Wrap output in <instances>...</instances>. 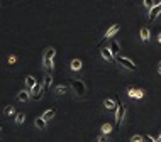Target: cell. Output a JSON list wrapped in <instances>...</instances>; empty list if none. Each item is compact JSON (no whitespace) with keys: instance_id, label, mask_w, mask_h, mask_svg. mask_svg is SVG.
<instances>
[{"instance_id":"obj_16","label":"cell","mask_w":161,"mask_h":142,"mask_svg":"<svg viewBox=\"0 0 161 142\" xmlns=\"http://www.w3.org/2000/svg\"><path fill=\"white\" fill-rule=\"evenodd\" d=\"M159 14H161V5H159V3H156V5H154V8L149 12V20H151V22H153V20H156V19H158V15H159Z\"/></svg>"},{"instance_id":"obj_10","label":"cell","mask_w":161,"mask_h":142,"mask_svg":"<svg viewBox=\"0 0 161 142\" xmlns=\"http://www.w3.org/2000/svg\"><path fill=\"white\" fill-rule=\"evenodd\" d=\"M139 39L141 42H149L151 41V31L147 27H142L141 31H139Z\"/></svg>"},{"instance_id":"obj_5","label":"cell","mask_w":161,"mask_h":142,"mask_svg":"<svg viewBox=\"0 0 161 142\" xmlns=\"http://www.w3.org/2000/svg\"><path fill=\"white\" fill-rule=\"evenodd\" d=\"M125 93H127L129 98H134V100H141L144 97V90L137 88V87H127L125 88Z\"/></svg>"},{"instance_id":"obj_27","label":"cell","mask_w":161,"mask_h":142,"mask_svg":"<svg viewBox=\"0 0 161 142\" xmlns=\"http://www.w3.org/2000/svg\"><path fill=\"white\" fill-rule=\"evenodd\" d=\"M144 142H156V140H154L151 135H146V137H144Z\"/></svg>"},{"instance_id":"obj_20","label":"cell","mask_w":161,"mask_h":142,"mask_svg":"<svg viewBox=\"0 0 161 142\" xmlns=\"http://www.w3.org/2000/svg\"><path fill=\"white\" fill-rule=\"evenodd\" d=\"M156 5V0H142V7L146 8L147 12H151Z\"/></svg>"},{"instance_id":"obj_15","label":"cell","mask_w":161,"mask_h":142,"mask_svg":"<svg viewBox=\"0 0 161 142\" xmlns=\"http://www.w3.org/2000/svg\"><path fill=\"white\" fill-rule=\"evenodd\" d=\"M69 68H71V71H81L83 70V63H81V59H73L71 63H69Z\"/></svg>"},{"instance_id":"obj_28","label":"cell","mask_w":161,"mask_h":142,"mask_svg":"<svg viewBox=\"0 0 161 142\" xmlns=\"http://www.w3.org/2000/svg\"><path fill=\"white\" fill-rule=\"evenodd\" d=\"M156 39H158V44H161V32L158 34V37H156Z\"/></svg>"},{"instance_id":"obj_19","label":"cell","mask_w":161,"mask_h":142,"mask_svg":"<svg viewBox=\"0 0 161 142\" xmlns=\"http://www.w3.org/2000/svg\"><path fill=\"white\" fill-rule=\"evenodd\" d=\"M51 81H53V75H46L44 80H42V88H44V93H47V90L51 87Z\"/></svg>"},{"instance_id":"obj_21","label":"cell","mask_w":161,"mask_h":142,"mask_svg":"<svg viewBox=\"0 0 161 142\" xmlns=\"http://www.w3.org/2000/svg\"><path fill=\"white\" fill-rule=\"evenodd\" d=\"M93 142H112L110 135H105V134H98L97 137L93 139Z\"/></svg>"},{"instance_id":"obj_14","label":"cell","mask_w":161,"mask_h":142,"mask_svg":"<svg viewBox=\"0 0 161 142\" xmlns=\"http://www.w3.org/2000/svg\"><path fill=\"white\" fill-rule=\"evenodd\" d=\"M34 127L39 129V130H46V127H47V122L42 117H36L34 118Z\"/></svg>"},{"instance_id":"obj_13","label":"cell","mask_w":161,"mask_h":142,"mask_svg":"<svg viewBox=\"0 0 161 142\" xmlns=\"http://www.w3.org/2000/svg\"><path fill=\"white\" fill-rule=\"evenodd\" d=\"M53 92L58 95V97H61V95H66L68 92H71V90H69V87H66V85H56L53 88Z\"/></svg>"},{"instance_id":"obj_29","label":"cell","mask_w":161,"mask_h":142,"mask_svg":"<svg viewBox=\"0 0 161 142\" xmlns=\"http://www.w3.org/2000/svg\"><path fill=\"white\" fill-rule=\"evenodd\" d=\"M158 73H159V75H161V61L158 63Z\"/></svg>"},{"instance_id":"obj_25","label":"cell","mask_w":161,"mask_h":142,"mask_svg":"<svg viewBox=\"0 0 161 142\" xmlns=\"http://www.w3.org/2000/svg\"><path fill=\"white\" fill-rule=\"evenodd\" d=\"M130 142H144V137H142L141 134H134L132 137H130Z\"/></svg>"},{"instance_id":"obj_2","label":"cell","mask_w":161,"mask_h":142,"mask_svg":"<svg viewBox=\"0 0 161 142\" xmlns=\"http://www.w3.org/2000/svg\"><path fill=\"white\" fill-rule=\"evenodd\" d=\"M54 56H56L54 47H46L44 53H42V68H44L46 75H53L54 71Z\"/></svg>"},{"instance_id":"obj_22","label":"cell","mask_w":161,"mask_h":142,"mask_svg":"<svg viewBox=\"0 0 161 142\" xmlns=\"http://www.w3.org/2000/svg\"><path fill=\"white\" fill-rule=\"evenodd\" d=\"M24 118H25V113H24V112H19V113L15 115V125H22Z\"/></svg>"},{"instance_id":"obj_8","label":"cell","mask_w":161,"mask_h":142,"mask_svg":"<svg viewBox=\"0 0 161 142\" xmlns=\"http://www.w3.org/2000/svg\"><path fill=\"white\" fill-rule=\"evenodd\" d=\"M119 31H120V25H119V24H112L110 27L105 31V39H110V41H112V37H114Z\"/></svg>"},{"instance_id":"obj_26","label":"cell","mask_w":161,"mask_h":142,"mask_svg":"<svg viewBox=\"0 0 161 142\" xmlns=\"http://www.w3.org/2000/svg\"><path fill=\"white\" fill-rule=\"evenodd\" d=\"M7 61H8V64H15V63H17V56H15V54L8 56V59H7Z\"/></svg>"},{"instance_id":"obj_1","label":"cell","mask_w":161,"mask_h":142,"mask_svg":"<svg viewBox=\"0 0 161 142\" xmlns=\"http://www.w3.org/2000/svg\"><path fill=\"white\" fill-rule=\"evenodd\" d=\"M69 90H71V93L75 95L76 98H80V100H85L86 93H88V88H86L85 81L78 80V78H69Z\"/></svg>"},{"instance_id":"obj_9","label":"cell","mask_w":161,"mask_h":142,"mask_svg":"<svg viewBox=\"0 0 161 142\" xmlns=\"http://www.w3.org/2000/svg\"><path fill=\"white\" fill-rule=\"evenodd\" d=\"M24 85H25V90H29V92H31V90L37 85V80L34 78L32 75H27V76L24 78Z\"/></svg>"},{"instance_id":"obj_24","label":"cell","mask_w":161,"mask_h":142,"mask_svg":"<svg viewBox=\"0 0 161 142\" xmlns=\"http://www.w3.org/2000/svg\"><path fill=\"white\" fill-rule=\"evenodd\" d=\"M15 112V107H12V105H5V108H3V115H12Z\"/></svg>"},{"instance_id":"obj_30","label":"cell","mask_w":161,"mask_h":142,"mask_svg":"<svg viewBox=\"0 0 161 142\" xmlns=\"http://www.w3.org/2000/svg\"><path fill=\"white\" fill-rule=\"evenodd\" d=\"M0 132H2V125H0Z\"/></svg>"},{"instance_id":"obj_17","label":"cell","mask_w":161,"mask_h":142,"mask_svg":"<svg viewBox=\"0 0 161 142\" xmlns=\"http://www.w3.org/2000/svg\"><path fill=\"white\" fill-rule=\"evenodd\" d=\"M108 47H110V51L114 53L115 58H117V56H120V44L115 39H112V42H110V46H108Z\"/></svg>"},{"instance_id":"obj_12","label":"cell","mask_w":161,"mask_h":142,"mask_svg":"<svg viewBox=\"0 0 161 142\" xmlns=\"http://www.w3.org/2000/svg\"><path fill=\"white\" fill-rule=\"evenodd\" d=\"M17 100L19 102H29V100H32L31 98V92H29V90H20L19 93H17Z\"/></svg>"},{"instance_id":"obj_4","label":"cell","mask_w":161,"mask_h":142,"mask_svg":"<svg viewBox=\"0 0 161 142\" xmlns=\"http://www.w3.org/2000/svg\"><path fill=\"white\" fill-rule=\"evenodd\" d=\"M125 115H127V105H125L124 102H120L119 107H117V110H115V125L117 127H120L124 124Z\"/></svg>"},{"instance_id":"obj_7","label":"cell","mask_w":161,"mask_h":142,"mask_svg":"<svg viewBox=\"0 0 161 142\" xmlns=\"http://www.w3.org/2000/svg\"><path fill=\"white\" fill-rule=\"evenodd\" d=\"M100 56H102V59L103 61H107V63H115V56H114V53L110 51V47H102L100 49Z\"/></svg>"},{"instance_id":"obj_18","label":"cell","mask_w":161,"mask_h":142,"mask_svg":"<svg viewBox=\"0 0 161 142\" xmlns=\"http://www.w3.org/2000/svg\"><path fill=\"white\" fill-rule=\"evenodd\" d=\"M42 118L46 120V122H49V120H53L54 117H56V108H49V110H46L44 113L41 115Z\"/></svg>"},{"instance_id":"obj_31","label":"cell","mask_w":161,"mask_h":142,"mask_svg":"<svg viewBox=\"0 0 161 142\" xmlns=\"http://www.w3.org/2000/svg\"><path fill=\"white\" fill-rule=\"evenodd\" d=\"M159 5H161V2H159Z\"/></svg>"},{"instance_id":"obj_23","label":"cell","mask_w":161,"mask_h":142,"mask_svg":"<svg viewBox=\"0 0 161 142\" xmlns=\"http://www.w3.org/2000/svg\"><path fill=\"white\" fill-rule=\"evenodd\" d=\"M100 130H102V134H105V135H110V132H112V125H110V124H103Z\"/></svg>"},{"instance_id":"obj_3","label":"cell","mask_w":161,"mask_h":142,"mask_svg":"<svg viewBox=\"0 0 161 142\" xmlns=\"http://www.w3.org/2000/svg\"><path fill=\"white\" fill-rule=\"evenodd\" d=\"M115 64L120 68V70H124V71H137L136 63H134L130 58H127V56H117Z\"/></svg>"},{"instance_id":"obj_6","label":"cell","mask_w":161,"mask_h":142,"mask_svg":"<svg viewBox=\"0 0 161 142\" xmlns=\"http://www.w3.org/2000/svg\"><path fill=\"white\" fill-rule=\"evenodd\" d=\"M42 97H44V88H42L41 81H37V85L31 90V98L37 102V100H42Z\"/></svg>"},{"instance_id":"obj_11","label":"cell","mask_w":161,"mask_h":142,"mask_svg":"<svg viewBox=\"0 0 161 142\" xmlns=\"http://www.w3.org/2000/svg\"><path fill=\"white\" fill-rule=\"evenodd\" d=\"M103 107H105L107 110H117V107H119V102H115L114 98H105L103 100Z\"/></svg>"}]
</instances>
